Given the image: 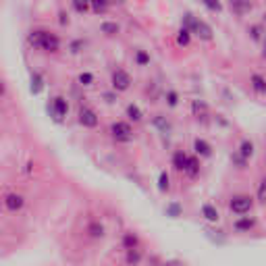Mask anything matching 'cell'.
<instances>
[{
	"mask_svg": "<svg viewBox=\"0 0 266 266\" xmlns=\"http://www.w3.org/2000/svg\"><path fill=\"white\" fill-rule=\"evenodd\" d=\"M27 44L35 50H42V52H50V54H54V52L60 50L63 46V42L56 33H52L48 29H31L27 33Z\"/></svg>",
	"mask_w": 266,
	"mask_h": 266,
	"instance_id": "1",
	"label": "cell"
},
{
	"mask_svg": "<svg viewBox=\"0 0 266 266\" xmlns=\"http://www.w3.org/2000/svg\"><path fill=\"white\" fill-rule=\"evenodd\" d=\"M181 27L189 29V33L196 35V38L202 40V42L214 40V29H212V25L206 23L204 19H200V17H196L193 13H189V11L181 15Z\"/></svg>",
	"mask_w": 266,
	"mask_h": 266,
	"instance_id": "2",
	"label": "cell"
},
{
	"mask_svg": "<svg viewBox=\"0 0 266 266\" xmlns=\"http://www.w3.org/2000/svg\"><path fill=\"white\" fill-rule=\"evenodd\" d=\"M131 75L127 73L125 69H114L112 71V75H110V85H112V90L114 92H127L129 87H131Z\"/></svg>",
	"mask_w": 266,
	"mask_h": 266,
	"instance_id": "3",
	"label": "cell"
},
{
	"mask_svg": "<svg viewBox=\"0 0 266 266\" xmlns=\"http://www.w3.org/2000/svg\"><path fill=\"white\" fill-rule=\"evenodd\" d=\"M229 208H231V212H235V214H247V212H252V208H254V198L245 196V193H239V196L231 198Z\"/></svg>",
	"mask_w": 266,
	"mask_h": 266,
	"instance_id": "4",
	"label": "cell"
},
{
	"mask_svg": "<svg viewBox=\"0 0 266 266\" xmlns=\"http://www.w3.org/2000/svg\"><path fill=\"white\" fill-rule=\"evenodd\" d=\"M48 112L52 114V119H54L56 123H60L69 112V102L63 98V96H54L48 104Z\"/></svg>",
	"mask_w": 266,
	"mask_h": 266,
	"instance_id": "5",
	"label": "cell"
},
{
	"mask_svg": "<svg viewBox=\"0 0 266 266\" xmlns=\"http://www.w3.org/2000/svg\"><path fill=\"white\" fill-rule=\"evenodd\" d=\"M110 135L117 141H131L133 139V127L127 121H114L110 125Z\"/></svg>",
	"mask_w": 266,
	"mask_h": 266,
	"instance_id": "6",
	"label": "cell"
},
{
	"mask_svg": "<svg viewBox=\"0 0 266 266\" xmlns=\"http://www.w3.org/2000/svg\"><path fill=\"white\" fill-rule=\"evenodd\" d=\"M77 121H79V125L85 127V129H96L98 127V123H100L98 114H96V110L90 108V106H81V108H79Z\"/></svg>",
	"mask_w": 266,
	"mask_h": 266,
	"instance_id": "7",
	"label": "cell"
},
{
	"mask_svg": "<svg viewBox=\"0 0 266 266\" xmlns=\"http://www.w3.org/2000/svg\"><path fill=\"white\" fill-rule=\"evenodd\" d=\"M2 202H4V208L8 212H19L25 206V198L21 196V193H6Z\"/></svg>",
	"mask_w": 266,
	"mask_h": 266,
	"instance_id": "8",
	"label": "cell"
},
{
	"mask_svg": "<svg viewBox=\"0 0 266 266\" xmlns=\"http://www.w3.org/2000/svg\"><path fill=\"white\" fill-rule=\"evenodd\" d=\"M229 8L239 15V17H243V15H250L254 11V2L252 0H229Z\"/></svg>",
	"mask_w": 266,
	"mask_h": 266,
	"instance_id": "9",
	"label": "cell"
},
{
	"mask_svg": "<svg viewBox=\"0 0 266 266\" xmlns=\"http://www.w3.org/2000/svg\"><path fill=\"white\" fill-rule=\"evenodd\" d=\"M256 225H258V220H256V218L241 216V218H237L233 223V229H235V231H239V233H250Z\"/></svg>",
	"mask_w": 266,
	"mask_h": 266,
	"instance_id": "10",
	"label": "cell"
},
{
	"mask_svg": "<svg viewBox=\"0 0 266 266\" xmlns=\"http://www.w3.org/2000/svg\"><path fill=\"white\" fill-rule=\"evenodd\" d=\"M193 152H196V156L200 158H208V156H212V146L208 144L206 139H202V137H196L193 139Z\"/></svg>",
	"mask_w": 266,
	"mask_h": 266,
	"instance_id": "11",
	"label": "cell"
},
{
	"mask_svg": "<svg viewBox=\"0 0 266 266\" xmlns=\"http://www.w3.org/2000/svg\"><path fill=\"white\" fill-rule=\"evenodd\" d=\"M171 164H173V168H175V171L183 173V171H185V164H187V154H185L183 150H177V152H173Z\"/></svg>",
	"mask_w": 266,
	"mask_h": 266,
	"instance_id": "12",
	"label": "cell"
},
{
	"mask_svg": "<svg viewBox=\"0 0 266 266\" xmlns=\"http://www.w3.org/2000/svg\"><path fill=\"white\" fill-rule=\"evenodd\" d=\"M100 31L106 35V38H114V35L121 33V25L117 21H102L100 23Z\"/></svg>",
	"mask_w": 266,
	"mask_h": 266,
	"instance_id": "13",
	"label": "cell"
},
{
	"mask_svg": "<svg viewBox=\"0 0 266 266\" xmlns=\"http://www.w3.org/2000/svg\"><path fill=\"white\" fill-rule=\"evenodd\" d=\"M44 90V77L42 73H38V71H31V85H29V92L33 96H40Z\"/></svg>",
	"mask_w": 266,
	"mask_h": 266,
	"instance_id": "14",
	"label": "cell"
},
{
	"mask_svg": "<svg viewBox=\"0 0 266 266\" xmlns=\"http://www.w3.org/2000/svg\"><path fill=\"white\" fill-rule=\"evenodd\" d=\"M239 156H243L245 160H250V158L256 154V146H254V141L252 139H243L241 144H239Z\"/></svg>",
	"mask_w": 266,
	"mask_h": 266,
	"instance_id": "15",
	"label": "cell"
},
{
	"mask_svg": "<svg viewBox=\"0 0 266 266\" xmlns=\"http://www.w3.org/2000/svg\"><path fill=\"white\" fill-rule=\"evenodd\" d=\"M187 177H198L200 175V158L198 156H187V164H185V171Z\"/></svg>",
	"mask_w": 266,
	"mask_h": 266,
	"instance_id": "16",
	"label": "cell"
},
{
	"mask_svg": "<svg viewBox=\"0 0 266 266\" xmlns=\"http://www.w3.org/2000/svg\"><path fill=\"white\" fill-rule=\"evenodd\" d=\"M202 216L206 218L208 223H218V218H220L216 206H212V204H204L202 206Z\"/></svg>",
	"mask_w": 266,
	"mask_h": 266,
	"instance_id": "17",
	"label": "cell"
},
{
	"mask_svg": "<svg viewBox=\"0 0 266 266\" xmlns=\"http://www.w3.org/2000/svg\"><path fill=\"white\" fill-rule=\"evenodd\" d=\"M110 8V0H90V11L94 15H104Z\"/></svg>",
	"mask_w": 266,
	"mask_h": 266,
	"instance_id": "18",
	"label": "cell"
},
{
	"mask_svg": "<svg viewBox=\"0 0 266 266\" xmlns=\"http://www.w3.org/2000/svg\"><path fill=\"white\" fill-rule=\"evenodd\" d=\"M250 83H252V87H254L256 94H260V96L266 94V79H264L260 73H254V75L250 77Z\"/></svg>",
	"mask_w": 266,
	"mask_h": 266,
	"instance_id": "19",
	"label": "cell"
},
{
	"mask_svg": "<svg viewBox=\"0 0 266 266\" xmlns=\"http://www.w3.org/2000/svg\"><path fill=\"white\" fill-rule=\"evenodd\" d=\"M125 117L129 119V121H133V123H139L141 119H144V112H141V108L137 104H127V108H125Z\"/></svg>",
	"mask_w": 266,
	"mask_h": 266,
	"instance_id": "20",
	"label": "cell"
},
{
	"mask_svg": "<svg viewBox=\"0 0 266 266\" xmlns=\"http://www.w3.org/2000/svg\"><path fill=\"white\" fill-rule=\"evenodd\" d=\"M191 38L193 35L189 33V29H185V27H179V31H177V46H181V48H187L189 44H191Z\"/></svg>",
	"mask_w": 266,
	"mask_h": 266,
	"instance_id": "21",
	"label": "cell"
},
{
	"mask_svg": "<svg viewBox=\"0 0 266 266\" xmlns=\"http://www.w3.org/2000/svg\"><path fill=\"white\" fill-rule=\"evenodd\" d=\"M198 2H200L202 6H206L210 13L220 15V13L225 11V6H223V2H220V0H198Z\"/></svg>",
	"mask_w": 266,
	"mask_h": 266,
	"instance_id": "22",
	"label": "cell"
},
{
	"mask_svg": "<svg viewBox=\"0 0 266 266\" xmlns=\"http://www.w3.org/2000/svg\"><path fill=\"white\" fill-rule=\"evenodd\" d=\"M133 60H135L137 67H148L152 58H150V52L148 50H141L139 48V50H135V54H133Z\"/></svg>",
	"mask_w": 266,
	"mask_h": 266,
	"instance_id": "23",
	"label": "cell"
},
{
	"mask_svg": "<svg viewBox=\"0 0 266 266\" xmlns=\"http://www.w3.org/2000/svg\"><path fill=\"white\" fill-rule=\"evenodd\" d=\"M152 125H154L158 131H162V133H168V131H171V123L166 121L164 114H156V117L152 119Z\"/></svg>",
	"mask_w": 266,
	"mask_h": 266,
	"instance_id": "24",
	"label": "cell"
},
{
	"mask_svg": "<svg viewBox=\"0 0 266 266\" xmlns=\"http://www.w3.org/2000/svg\"><path fill=\"white\" fill-rule=\"evenodd\" d=\"M262 33H264V27H262L260 23H254V25H250V27H247V35H250V38H252L256 44L262 42Z\"/></svg>",
	"mask_w": 266,
	"mask_h": 266,
	"instance_id": "25",
	"label": "cell"
},
{
	"mask_svg": "<svg viewBox=\"0 0 266 266\" xmlns=\"http://www.w3.org/2000/svg\"><path fill=\"white\" fill-rule=\"evenodd\" d=\"M164 212H166V216H171V218H179L183 214V206L179 202H171V204H166Z\"/></svg>",
	"mask_w": 266,
	"mask_h": 266,
	"instance_id": "26",
	"label": "cell"
},
{
	"mask_svg": "<svg viewBox=\"0 0 266 266\" xmlns=\"http://www.w3.org/2000/svg\"><path fill=\"white\" fill-rule=\"evenodd\" d=\"M137 245H139V237L135 233H125L123 235V247H125V250H135Z\"/></svg>",
	"mask_w": 266,
	"mask_h": 266,
	"instance_id": "27",
	"label": "cell"
},
{
	"mask_svg": "<svg viewBox=\"0 0 266 266\" xmlns=\"http://www.w3.org/2000/svg\"><path fill=\"white\" fill-rule=\"evenodd\" d=\"M168 187H171V175H168L166 171H160V175H158V191L166 193Z\"/></svg>",
	"mask_w": 266,
	"mask_h": 266,
	"instance_id": "28",
	"label": "cell"
},
{
	"mask_svg": "<svg viewBox=\"0 0 266 266\" xmlns=\"http://www.w3.org/2000/svg\"><path fill=\"white\" fill-rule=\"evenodd\" d=\"M71 6L77 15H85L90 13V0H71Z\"/></svg>",
	"mask_w": 266,
	"mask_h": 266,
	"instance_id": "29",
	"label": "cell"
},
{
	"mask_svg": "<svg viewBox=\"0 0 266 266\" xmlns=\"http://www.w3.org/2000/svg\"><path fill=\"white\" fill-rule=\"evenodd\" d=\"M87 233H90V237H94V239L104 237V225H100L98 220H94V223L87 225Z\"/></svg>",
	"mask_w": 266,
	"mask_h": 266,
	"instance_id": "30",
	"label": "cell"
},
{
	"mask_svg": "<svg viewBox=\"0 0 266 266\" xmlns=\"http://www.w3.org/2000/svg\"><path fill=\"white\" fill-rule=\"evenodd\" d=\"M94 81H96V77H94V73H90V71H83V73L77 75V83L79 85H85L87 87V85H92Z\"/></svg>",
	"mask_w": 266,
	"mask_h": 266,
	"instance_id": "31",
	"label": "cell"
},
{
	"mask_svg": "<svg viewBox=\"0 0 266 266\" xmlns=\"http://www.w3.org/2000/svg\"><path fill=\"white\" fill-rule=\"evenodd\" d=\"M139 260H141V254H139L137 247H135V250H127V264L129 266L139 264Z\"/></svg>",
	"mask_w": 266,
	"mask_h": 266,
	"instance_id": "32",
	"label": "cell"
},
{
	"mask_svg": "<svg viewBox=\"0 0 266 266\" xmlns=\"http://www.w3.org/2000/svg\"><path fill=\"white\" fill-rule=\"evenodd\" d=\"M164 100H166V104L171 106V108H175V106L179 104V94H177L175 90H168V92L164 94Z\"/></svg>",
	"mask_w": 266,
	"mask_h": 266,
	"instance_id": "33",
	"label": "cell"
},
{
	"mask_svg": "<svg viewBox=\"0 0 266 266\" xmlns=\"http://www.w3.org/2000/svg\"><path fill=\"white\" fill-rule=\"evenodd\" d=\"M85 48V42L83 40H73L69 44V50H71V54H79V52H81Z\"/></svg>",
	"mask_w": 266,
	"mask_h": 266,
	"instance_id": "34",
	"label": "cell"
},
{
	"mask_svg": "<svg viewBox=\"0 0 266 266\" xmlns=\"http://www.w3.org/2000/svg\"><path fill=\"white\" fill-rule=\"evenodd\" d=\"M191 112L196 114V117H200V114L206 112V104L200 102V100H193V102H191Z\"/></svg>",
	"mask_w": 266,
	"mask_h": 266,
	"instance_id": "35",
	"label": "cell"
},
{
	"mask_svg": "<svg viewBox=\"0 0 266 266\" xmlns=\"http://www.w3.org/2000/svg\"><path fill=\"white\" fill-rule=\"evenodd\" d=\"M231 162H233L237 168H245V164H247L245 158H243V156H239V154H233V156H231Z\"/></svg>",
	"mask_w": 266,
	"mask_h": 266,
	"instance_id": "36",
	"label": "cell"
},
{
	"mask_svg": "<svg viewBox=\"0 0 266 266\" xmlns=\"http://www.w3.org/2000/svg\"><path fill=\"white\" fill-rule=\"evenodd\" d=\"M264 200H266V185H264V181H260L258 183V202L264 204Z\"/></svg>",
	"mask_w": 266,
	"mask_h": 266,
	"instance_id": "37",
	"label": "cell"
},
{
	"mask_svg": "<svg viewBox=\"0 0 266 266\" xmlns=\"http://www.w3.org/2000/svg\"><path fill=\"white\" fill-rule=\"evenodd\" d=\"M69 21H71V19H69V13H67V11H60V13H58V23L65 27V25H69Z\"/></svg>",
	"mask_w": 266,
	"mask_h": 266,
	"instance_id": "38",
	"label": "cell"
},
{
	"mask_svg": "<svg viewBox=\"0 0 266 266\" xmlns=\"http://www.w3.org/2000/svg\"><path fill=\"white\" fill-rule=\"evenodd\" d=\"M102 98H104L106 102H108V104H112L114 100H117V94H112V92H104V94H102Z\"/></svg>",
	"mask_w": 266,
	"mask_h": 266,
	"instance_id": "39",
	"label": "cell"
},
{
	"mask_svg": "<svg viewBox=\"0 0 266 266\" xmlns=\"http://www.w3.org/2000/svg\"><path fill=\"white\" fill-rule=\"evenodd\" d=\"M4 92H6V85H4L2 81H0V96H4Z\"/></svg>",
	"mask_w": 266,
	"mask_h": 266,
	"instance_id": "40",
	"label": "cell"
}]
</instances>
